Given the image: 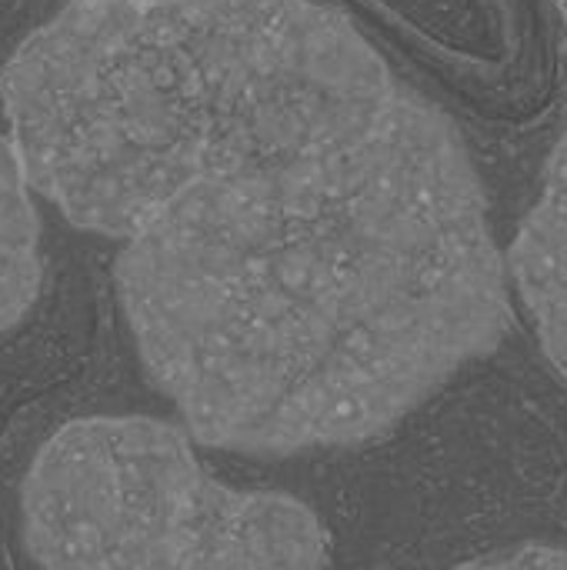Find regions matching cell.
I'll return each mask as SVG.
<instances>
[{
  "instance_id": "cell-1",
  "label": "cell",
  "mask_w": 567,
  "mask_h": 570,
  "mask_svg": "<svg viewBox=\"0 0 567 570\" xmlns=\"http://www.w3.org/2000/svg\"><path fill=\"white\" fill-rule=\"evenodd\" d=\"M114 281L194 441L247 454L391 431L511 317L475 160L404 90L338 144L184 194L124 240Z\"/></svg>"
},
{
  "instance_id": "cell-2",
  "label": "cell",
  "mask_w": 567,
  "mask_h": 570,
  "mask_svg": "<svg viewBox=\"0 0 567 570\" xmlns=\"http://www.w3.org/2000/svg\"><path fill=\"white\" fill-rule=\"evenodd\" d=\"M398 94L317 0H67L0 77L33 190L117 240L197 187L358 134Z\"/></svg>"
},
{
  "instance_id": "cell-3",
  "label": "cell",
  "mask_w": 567,
  "mask_h": 570,
  "mask_svg": "<svg viewBox=\"0 0 567 570\" xmlns=\"http://www.w3.org/2000/svg\"><path fill=\"white\" fill-rule=\"evenodd\" d=\"M190 431L144 414L60 424L20 488V538L50 570L321 568L328 528L287 494L204 471Z\"/></svg>"
},
{
  "instance_id": "cell-4",
  "label": "cell",
  "mask_w": 567,
  "mask_h": 570,
  "mask_svg": "<svg viewBox=\"0 0 567 570\" xmlns=\"http://www.w3.org/2000/svg\"><path fill=\"white\" fill-rule=\"evenodd\" d=\"M505 257L511 291L541 351L567 377V130L548 157L541 194Z\"/></svg>"
},
{
  "instance_id": "cell-5",
  "label": "cell",
  "mask_w": 567,
  "mask_h": 570,
  "mask_svg": "<svg viewBox=\"0 0 567 570\" xmlns=\"http://www.w3.org/2000/svg\"><path fill=\"white\" fill-rule=\"evenodd\" d=\"M30 190L13 134L0 130V334L23 324L43 284L40 217Z\"/></svg>"
},
{
  "instance_id": "cell-6",
  "label": "cell",
  "mask_w": 567,
  "mask_h": 570,
  "mask_svg": "<svg viewBox=\"0 0 567 570\" xmlns=\"http://www.w3.org/2000/svg\"><path fill=\"white\" fill-rule=\"evenodd\" d=\"M478 564L485 568H567V551H558L551 544H521L518 551L481 558Z\"/></svg>"
},
{
  "instance_id": "cell-7",
  "label": "cell",
  "mask_w": 567,
  "mask_h": 570,
  "mask_svg": "<svg viewBox=\"0 0 567 570\" xmlns=\"http://www.w3.org/2000/svg\"><path fill=\"white\" fill-rule=\"evenodd\" d=\"M555 10H558V20H561V30H565V43H567V0H551Z\"/></svg>"
}]
</instances>
